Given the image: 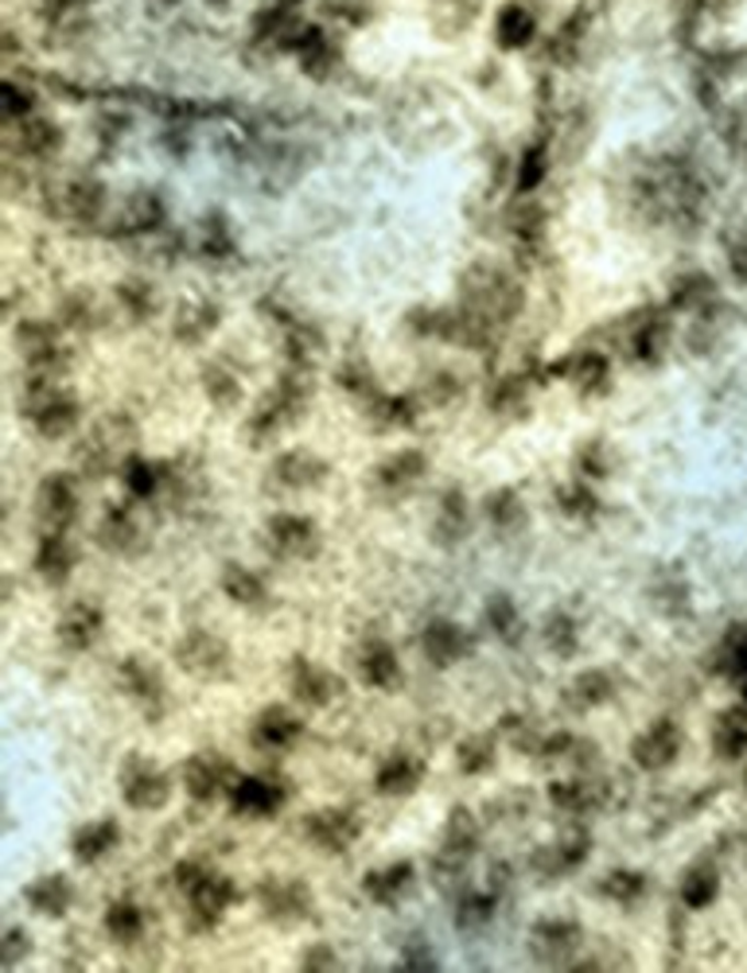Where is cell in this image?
<instances>
[{
  "instance_id": "obj_1",
  "label": "cell",
  "mask_w": 747,
  "mask_h": 973,
  "mask_svg": "<svg viewBox=\"0 0 747 973\" xmlns=\"http://www.w3.org/2000/svg\"><path fill=\"white\" fill-rule=\"evenodd\" d=\"M24 413H28V420H32L35 433L47 440L70 437L78 425V402L55 386V378H35V382H28Z\"/></svg>"
},
{
  "instance_id": "obj_2",
  "label": "cell",
  "mask_w": 747,
  "mask_h": 973,
  "mask_svg": "<svg viewBox=\"0 0 747 973\" xmlns=\"http://www.w3.org/2000/svg\"><path fill=\"white\" fill-rule=\"evenodd\" d=\"M121 795L133 810H160L168 802L172 783L164 772H156V764H149L144 755H129L121 767Z\"/></svg>"
},
{
  "instance_id": "obj_3",
  "label": "cell",
  "mask_w": 747,
  "mask_h": 973,
  "mask_svg": "<svg viewBox=\"0 0 747 973\" xmlns=\"http://www.w3.org/2000/svg\"><path fill=\"white\" fill-rule=\"evenodd\" d=\"M580 947H584V931L572 919H541L529 931V954L546 965H569Z\"/></svg>"
},
{
  "instance_id": "obj_4",
  "label": "cell",
  "mask_w": 747,
  "mask_h": 973,
  "mask_svg": "<svg viewBox=\"0 0 747 973\" xmlns=\"http://www.w3.org/2000/svg\"><path fill=\"white\" fill-rule=\"evenodd\" d=\"M238 783L234 767H230L227 755H191L184 764V787L187 795L195 798V802H210V798H219V795H230V787Z\"/></svg>"
},
{
  "instance_id": "obj_5",
  "label": "cell",
  "mask_w": 747,
  "mask_h": 973,
  "mask_svg": "<svg viewBox=\"0 0 747 973\" xmlns=\"http://www.w3.org/2000/svg\"><path fill=\"white\" fill-rule=\"evenodd\" d=\"M20 354L35 378H55L67 367V347L59 343V331L47 324H24L20 328Z\"/></svg>"
},
{
  "instance_id": "obj_6",
  "label": "cell",
  "mask_w": 747,
  "mask_h": 973,
  "mask_svg": "<svg viewBox=\"0 0 747 973\" xmlns=\"http://www.w3.org/2000/svg\"><path fill=\"white\" fill-rule=\"evenodd\" d=\"M35 511H40V522L47 529H67L78 518V483L63 471L47 475L40 483V495H35Z\"/></svg>"
},
{
  "instance_id": "obj_7",
  "label": "cell",
  "mask_w": 747,
  "mask_h": 973,
  "mask_svg": "<svg viewBox=\"0 0 747 973\" xmlns=\"http://www.w3.org/2000/svg\"><path fill=\"white\" fill-rule=\"evenodd\" d=\"M176 658L184 663V670L195 674V678H219V674H227V666H230L227 643H219V638L207 635V631H187L176 646Z\"/></svg>"
},
{
  "instance_id": "obj_8",
  "label": "cell",
  "mask_w": 747,
  "mask_h": 973,
  "mask_svg": "<svg viewBox=\"0 0 747 973\" xmlns=\"http://www.w3.org/2000/svg\"><path fill=\"white\" fill-rule=\"evenodd\" d=\"M265 534H270L273 554L281 557H311L319 549L316 522L304 518V514H273Z\"/></svg>"
},
{
  "instance_id": "obj_9",
  "label": "cell",
  "mask_w": 747,
  "mask_h": 973,
  "mask_svg": "<svg viewBox=\"0 0 747 973\" xmlns=\"http://www.w3.org/2000/svg\"><path fill=\"white\" fill-rule=\"evenodd\" d=\"M678 747H681V732L673 721H655L642 736L630 744V759L635 767L642 772H662L678 759Z\"/></svg>"
},
{
  "instance_id": "obj_10",
  "label": "cell",
  "mask_w": 747,
  "mask_h": 973,
  "mask_svg": "<svg viewBox=\"0 0 747 973\" xmlns=\"http://www.w3.org/2000/svg\"><path fill=\"white\" fill-rule=\"evenodd\" d=\"M420 651H425V658H429L437 670H448V666H455L460 658H468L471 635L452 620H432L429 627H425V635H420Z\"/></svg>"
},
{
  "instance_id": "obj_11",
  "label": "cell",
  "mask_w": 747,
  "mask_h": 973,
  "mask_svg": "<svg viewBox=\"0 0 747 973\" xmlns=\"http://www.w3.org/2000/svg\"><path fill=\"white\" fill-rule=\"evenodd\" d=\"M479 849V826L468 810H452L448 818V830H444V849L437 856V868L440 876H455L463 864L471 861V853Z\"/></svg>"
},
{
  "instance_id": "obj_12",
  "label": "cell",
  "mask_w": 747,
  "mask_h": 973,
  "mask_svg": "<svg viewBox=\"0 0 747 973\" xmlns=\"http://www.w3.org/2000/svg\"><path fill=\"white\" fill-rule=\"evenodd\" d=\"M304 838L316 841L328 853H343V849H351L359 841V822L347 810H319V815L304 818Z\"/></svg>"
},
{
  "instance_id": "obj_13",
  "label": "cell",
  "mask_w": 747,
  "mask_h": 973,
  "mask_svg": "<svg viewBox=\"0 0 747 973\" xmlns=\"http://www.w3.org/2000/svg\"><path fill=\"white\" fill-rule=\"evenodd\" d=\"M101 627H106L101 608L90 604V600H75V604L59 615L55 635H59V643L67 646V651H90V646L101 638Z\"/></svg>"
},
{
  "instance_id": "obj_14",
  "label": "cell",
  "mask_w": 747,
  "mask_h": 973,
  "mask_svg": "<svg viewBox=\"0 0 747 973\" xmlns=\"http://www.w3.org/2000/svg\"><path fill=\"white\" fill-rule=\"evenodd\" d=\"M118 681H121V689L133 697V706H141L149 717H156L160 709H164V681H160V674L152 670L149 663H141V658H125V663L118 666Z\"/></svg>"
},
{
  "instance_id": "obj_15",
  "label": "cell",
  "mask_w": 747,
  "mask_h": 973,
  "mask_svg": "<svg viewBox=\"0 0 747 973\" xmlns=\"http://www.w3.org/2000/svg\"><path fill=\"white\" fill-rule=\"evenodd\" d=\"M261 907L273 923H296L311 911V896L296 881H265L261 884Z\"/></svg>"
},
{
  "instance_id": "obj_16",
  "label": "cell",
  "mask_w": 747,
  "mask_h": 973,
  "mask_svg": "<svg viewBox=\"0 0 747 973\" xmlns=\"http://www.w3.org/2000/svg\"><path fill=\"white\" fill-rule=\"evenodd\" d=\"M187 899H191V911H195V919H199V927H215L222 915L234 907L238 892H234V884H230L227 876H210L207 873L191 892H187Z\"/></svg>"
},
{
  "instance_id": "obj_17",
  "label": "cell",
  "mask_w": 747,
  "mask_h": 973,
  "mask_svg": "<svg viewBox=\"0 0 747 973\" xmlns=\"http://www.w3.org/2000/svg\"><path fill=\"white\" fill-rule=\"evenodd\" d=\"M589 849H592V838L584 830H576V833H569V838L553 841L549 849H541L534 868H538L546 881H557V876L576 873L580 864H584V856H589Z\"/></svg>"
},
{
  "instance_id": "obj_18",
  "label": "cell",
  "mask_w": 747,
  "mask_h": 973,
  "mask_svg": "<svg viewBox=\"0 0 747 973\" xmlns=\"http://www.w3.org/2000/svg\"><path fill=\"white\" fill-rule=\"evenodd\" d=\"M78 554L75 546H70V537L67 529H47V534L40 537V546H35V572H40L47 584H63V580L70 577V569H75Z\"/></svg>"
},
{
  "instance_id": "obj_19",
  "label": "cell",
  "mask_w": 747,
  "mask_h": 973,
  "mask_svg": "<svg viewBox=\"0 0 747 973\" xmlns=\"http://www.w3.org/2000/svg\"><path fill=\"white\" fill-rule=\"evenodd\" d=\"M230 806H234L238 815L270 818L285 806V790L273 779H238L234 787H230Z\"/></svg>"
},
{
  "instance_id": "obj_20",
  "label": "cell",
  "mask_w": 747,
  "mask_h": 973,
  "mask_svg": "<svg viewBox=\"0 0 747 973\" xmlns=\"http://www.w3.org/2000/svg\"><path fill=\"white\" fill-rule=\"evenodd\" d=\"M24 899L35 915H43V919H63V915L70 911V904H75V884H70L63 873H47V876H40V881L28 884Z\"/></svg>"
},
{
  "instance_id": "obj_21",
  "label": "cell",
  "mask_w": 747,
  "mask_h": 973,
  "mask_svg": "<svg viewBox=\"0 0 747 973\" xmlns=\"http://www.w3.org/2000/svg\"><path fill=\"white\" fill-rule=\"evenodd\" d=\"M354 666H359L362 686H370V689H389L397 678H402V666H397L394 646H389L386 638H366Z\"/></svg>"
},
{
  "instance_id": "obj_22",
  "label": "cell",
  "mask_w": 747,
  "mask_h": 973,
  "mask_svg": "<svg viewBox=\"0 0 747 973\" xmlns=\"http://www.w3.org/2000/svg\"><path fill=\"white\" fill-rule=\"evenodd\" d=\"M425 471H429V460H425L417 448H405V452L389 456V460L374 471V483H378L386 495H405V491L417 487V479H425Z\"/></svg>"
},
{
  "instance_id": "obj_23",
  "label": "cell",
  "mask_w": 747,
  "mask_h": 973,
  "mask_svg": "<svg viewBox=\"0 0 747 973\" xmlns=\"http://www.w3.org/2000/svg\"><path fill=\"white\" fill-rule=\"evenodd\" d=\"M118 845H121V826L113 822V818L86 822L83 830L70 838V853H75V861H83V864H94V861H101V856H110Z\"/></svg>"
},
{
  "instance_id": "obj_24",
  "label": "cell",
  "mask_w": 747,
  "mask_h": 973,
  "mask_svg": "<svg viewBox=\"0 0 747 973\" xmlns=\"http://www.w3.org/2000/svg\"><path fill=\"white\" fill-rule=\"evenodd\" d=\"M323 475H328V463L319 460L316 452H308V448H293V452H285L273 463V479L281 487H293V491L323 483Z\"/></svg>"
},
{
  "instance_id": "obj_25",
  "label": "cell",
  "mask_w": 747,
  "mask_h": 973,
  "mask_svg": "<svg viewBox=\"0 0 747 973\" xmlns=\"http://www.w3.org/2000/svg\"><path fill=\"white\" fill-rule=\"evenodd\" d=\"M293 693L300 697L304 706H331L339 697V678L331 670H323L319 663H296L293 670Z\"/></svg>"
},
{
  "instance_id": "obj_26",
  "label": "cell",
  "mask_w": 747,
  "mask_h": 973,
  "mask_svg": "<svg viewBox=\"0 0 747 973\" xmlns=\"http://www.w3.org/2000/svg\"><path fill=\"white\" fill-rule=\"evenodd\" d=\"M300 732H304V724L281 706L265 709V713L253 721V740H257L261 747H270V752H285V747H293L296 740H300Z\"/></svg>"
},
{
  "instance_id": "obj_27",
  "label": "cell",
  "mask_w": 747,
  "mask_h": 973,
  "mask_svg": "<svg viewBox=\"0 0 747 973\" xmlns=\"http://www.w3.org/2000/svg\"><path fill=\"white\" fill-rule=\"evenodd\" d=\"M420 779H425V764H420V759H413V755H389L386 764L378 767V775H374V787L389 798H402V795H413V790L420 787Z\"/></svg>"
},
{
  "instance_id": "obj_28",
  "label": "cell",
  "mask_w": 747,
  "mask_h": 973,
  "mask_svg": "<svg viewBox=\"0 0 747 973\" xmlns=\"http://www.w3.org/2000/svg\"><path fill=\"white\" fill-rule=\"evenodd\" d=\"M409 884H413V864L409 861H394V864H386V868H374V873H366L362 892H366L374 904H397V899L409 892Z\"/></svg>"
},
{
  "instance_id": "obj_29",
  "label": "cell",
  "mask_w": 747,
  "mask_h": 973,
  "mask_svg": "<svg viewBox=\"0 0 747 973\" xmlns=\"http://www.w3.org/2000/svg\"><path fill=\"white\" fill-rule=\"evenodd\" d=\"M557 370H564V378H569L580 394H600V390L612 382V367H607V359L600 351L572 354V359L564 362V367H557Z\"/></svg>"
},
{
  "instance_id": "obj_30",
  "label": "cell",
  "mask_w": 747,
  "mask_h": 973,
  "mask_svg": "<svg viewBox=\"0 0 747 973\" xmlns=\"http://www.w3.org/2000/svg\"><path fill=\"white\" fill-rule=\"evenodd\" d=\"M141 542V529H136L133 514L125 506H110L98 522V546L110 549V554H129V549Z\"/></svg>"
},
{
  "instance_id": "obj_31",
  "label": "cell",
  "mask_w": 747,
  "mask_h": 973,
  "mask_svg": "<svg viewBox=\"0 0 747 973\" xmlns=\"http://www.w3.org/2000/svg\"><path fill=\"white\" fill-rule=\"evenodd\" d=\"M222 592H227L238 608H261L270 600V584L253 569H245V565H227V569H222Z\"/></svg>"
},
{
  "instance_id": "obj_32",
  "label": "cell",
  "mask_w": 747,
  "mask_h": 973,
  "mask_svg": "<svg viewBox=\"0 0 747 973\" xmlns=\"http://www.w3.org/2000/svg\"><path fill=\"white\" fill-rule=\"evenodd\" d=\"M564 693H569L572 709H596L615 693V678L607 670H584V674H576V678L569 681V689H564Z\"/></svg>"
},
{
  "instance_id": "obj_33",
  "label": "cell",
  "mask_w": 747,
  "mask_h": 973,
  "mask_svg": "<svg viewBox=\"0 0 747 973\" xmlns=\"http://www.w3.org/2000/svg\"><path fill=\"white\" fill-rule=\"evenodd\" d=\"M106 931H110V939L121 942V947H133L144 934V911L136 904H129V899H118V904L106 911Z\"/></svg>"
},
{
  "instance_id": "obj_34",
  "label": "cell",
  "mask_w": 747,
  "mask_h": 973,
  "mask_svg": "<svg viewBox=\"0 0 747 973\" xmlns=\"http://www.w3.org/2000/svg\"><path fill=\"white\" fill-rule=\"evenodd\" d=\"M541 638H546V646L553 651V655L572 658L580 651V623L572 620L569 612H549L546 627H541Z\"/></svg>"
},
{
  "instance_id": "obj_35",
  "label": "cell",
  "mask_w": 747,
  "mask_h": 973,
  "mask_svg": "<svg viewBox=\"0 0 747 973\" xmlns=\"http://www.w3.org/2000/svg\"><path fill=\"white\" fill-rule=\"evenodd\" d=\"M468 529V499L460 491H444L440 499V511H437V537L444 546H455Z\"/></svg>"
},
{
  "instance_id": "obj_36",
  "label": "cell",
  "mask_w": 747,
  "mask_h": 973,
  "mask_svg": "<svg viewBox=\"0 0 747 973\" xmlns=\"http://www.w3.org/2000/svg\"><path fill=\"white\" fill-rule=\"evenodd\" d=\"M370 417H374V425L378 428H409L413 417H417V409H413L409 397H397V394H374L370 397Z\"/></svg>"
},
{
  "instance_id": "obj_37",
  "label": "cell",
  "mask_w": 747,
  "mask_h": 973,
  "mask_svg": "<svg viewBox=\"0 0 747 973\" xmlns=\"http://www.w3.org/2000/svg\"><path fill=\"white\" fill-rule=\"evenodd\" d=\"M285 351H288V362H293V367L311 370V362H316L319 351H323V336H319L316 328H308V324H288Z\"/></svg>"
},
{
  "instance_id": "obj_38",
  "label": "cell",
  "mask_w": 747,
  "mask_h": 973,
  "mask_svg": "<svg viewBox=\"0 0 747 973\" xmlns=\"http://www.w3.org/2000/svg\"><path fill=\"white\" fill-rule=\"evenodd\" d=\"M557 506H561L564 514H569V518H596V511H600V499H596V491H592V483L589 479H572V483H564L561 491H557Z\"/></svg>"
},
{
  "instance_id": "obj_39",
  "label": "cell",
  "mask_w": 747,
  "mask_h": 973,
  "mask_svg": "<svg viewBox=\"0 0 747 973\" xmlns=\"http://www.w3.org/2000/svg\"><path fill=\"white\" fill-rule=\"evenodd\" d=\"M487 522L498 534H510V529H518L526 522V506H521V499L514 495L510 487H503V491H495L487 499Z\"/></svg>"
},
{
  "instance_id": "obj_40",
  "label": "cell",
  "mask_w": 747,
  "mask_h": 973,
  "mask_svg": "<svg viewBox=\"0 0 747 973\" xmlns=\"http://www.w3.org/2000/svg\"><path fill=\"white\" fill-rule=\"evenodd\" d=\"M549 802H553L561 815L580 818V815H589V810H592V802H596V790H592L589 783H553V787H549Z\"/></svg>"
},
{
  "instance_id": "obj_41",
  "label": "cell",
  "mask_w": 747,
  "mask_h": 973,
  "mask_svg": "<svg viewBox=\"0 0 747 973\" xmlns=\"http://www.w3.org/2000/svg\"><path fill=\"white\" fill-rule=\"evenodd\" d=\"M604 896L623 907L638 904V899L647 896V876L635 873V868H615V873L604 876Z\"/></svg>"
},
{
  "instance_id": "obj_42",
  "label": "cell",
  "mask_w": 747,
  "mask_h": 973,
  "mask_svg": "<svg viewBox=\"0 0 747 973\" xmlns=\"http://www.w3.org/2000/svg\"><path fill=\"white\" fill-rule=\"evenodd\" d=\"M487 627L495 631L503 643H518L521 635V612L510 597H491L487 600Z\"/></svg>"
},
{
  "instance_id": "obj_43",
  "label": "cell",
  "mask_w": 747,
  "mask_h": 973,
  "mask_svg": "<svg viewBox=\"0 0 747 973\" xmlns=\"http://www.w3.org/2000/svg\"><path fill=\"white\" fill-rule=\"evenodd\" d=\"M498 907V888H471L460 899V927H487Z\"/></svg>"
},
{
  "instance_id": "obj_44",
  "label": "cell",
  "mask_w": 747,
  "mask_h": 973,
  "mask_svg": "<svg viewBox=\"0 0 747 973\" xmlns=\"http://www.w3.org/2000/svg\"><path fill=\"white\" fill-rule=\"evenodd\" d=\"M455 764H460L463 775H483L495 764V740L491 736H468L455 752Z\"/></svg>"
},
{
  "instance_id": "obj_45",
  "label": "cell",
  "mask_w": 747,
  "mask_h": 973,
  "mask_svg": "<svg viewBox=\"0 0 747 973\" xmlns=\"http://www.w3.org/2000/svg\"><path fill=\"white\" fill-rule=\"evenodd\" d=\"M202 386H207L210 402H219L222 409H230V405L242 402V386H238V374H234V370L222 367V362L207 367V374H202Z\"/></svg>"
},
{
  "instance_id": "obj_46",
  "label": "cell",
  "mask_w": 747,
  "mask_h": 973,
  "mask_svg": "<svg viewBox=\"0 0 747 973\" xmlns=\"http://www.w3.org/2000/svg\"><path fill=\"white\" fill-rule=\"evenodd\" d=\"M215 324H219V311L210 308V304H195V308L179 311L176 336L184 339V343H199V339H207L210 331H215Z\"/></svg>"
},
{
  "instance_id": "obj_47",
  "label": "cell",
  "mask_w": 747,
  "mask_h": 973,
  "mask_svg": "<svg viewBox=\"0 0 747 973\" xmlns=\"http://www.w3.org/2000/svg\"><path fill=\"white\" fill-rule=\"evenodd\" d=\"M121 475H125L129 495H136V499L156 495V487H160V468H156V463L141 460V456H129V460H121Z\"/></svg>"
},
{
  "instance_id": "obj_48",
  "label": "cell",
  "mask_w": 747,
  "mask_h": 973,
  "mask_svg": "<svg viewBox=\"0 0 747 973\" xmlns=\"http://www.w3.org/2000/svg\"><path fill=\"white\" fill-rule=\"evenodd\" d=\"M662 336H666L662 319L647 316V324H635V331H630V339H627L630 354H635L638 362H655L658 351H662Z\"/></svg>"
},
{
  "instance_id": "obj_49",
  "label": "cell",
  "mask_w": 747,
  "mask_h": 973,
  "mask_svg": "<svg viewBox=\"0 0 747 973\" xmlns=\"http://www.w3.org/2000/svg\"><path fill=\"white\" fill-rule=\"evenodd\" d=\"M716 873L713 868H693V873L681 876V899L689 907H708L716 899Z\"/></svg>"
},
{
  "instance_id": "obj_50",
  "label": "cell",
  "mask_w": 747,
  "mask_h": 973,
  "mask_svg": "<svg viewBox=\"0 0 747 973\" xmlns=\"http://www.w3.org/2000/svg\"><path fill=\"white\" fill-rule=\"evenodd\" d=\"M526 394H529L526 378H503V382H495V390H491L487 405L495 413H518L521 405H526Z\"/></svg>"
},
{
  "instance_id": "obj_51",
  "label": "cell",
  "mask_w": 747,
  "mask_h": 973,
  "mask_svg": "<svg viewBox=\"0 0 747 973\" xmlns=\"http://www.w3.org/2000/svg\"><path fill=\"white\" fill-rule=\"evenodd\" d=\"M607 471H612V456H607L604 445H584L576 456V475L580 479H589V483H600V479H607Z\"/></svg>"
},
{
  "instance_id": "obj_52",
  "label": "cell",
  "mask_w": 747,
  "mask_h": 973,
  "mask_svg": "<svg viewBox=\"0 0 747 973\" xmlns=\"http://www.w3.org/2000/svg\"><path fill=\"white\" fill-rule=\"evenodd\" d=\"M339 382H343L351 394H362V397H374L378 394V378L370 374L362 362H347V367H339Z\"/></svg>"
},
{
  "instance_id": "obj_53",
  "label": "cell",
  "mask_w": 747,
  "mask_h": 973,
  "mask_svg": "<svg viewBox=\"0 0 747 973\" xmlns=\"http://www.w3.org/2000/svg\"><path fill=\"white\" fill-rule=\"evenodd\" d=\"M28 947H32V939H28L20 927H9L4 939H0V965H17L20 958L28 954Z\"/></svg>"
},
{
  "instance_id": "obj_54",
  "label": "cell",
  "mask_w": 747,
  "mask_h": 973,
  "mask_svg": "<svg viewBox=\"0 0 747 973\" xmlns=\"http://www.w3.org/2000/svg\"><path fill=\"white\" fill-rule=\"evenodd\" d=\"M121 304H125L129 311H133V319H149V311H152V296H149V288H121Z\"/></svg>"
},
{
  "instance_id": "obj_55",
  "label": "cell",
  "mask_w": 747,
  "mask_h": 973,
  "mask_svg": "<svg viewBox=\"0 0 747 973\" xmlns=\"http://www.w3.org/2000/svg\"><path fill=\"white\" fill-rule=\"evenodd\" d=\"M429 397L437 405H448V402H455V397H460V386H455V378L452 374H437L429 382Z\"/></svg>"
},
{
  "instance_id": "obj_56",
  "label": "cell",
  "mask_w": 747,
  "mask_h": 973,
  "mask_svg": "<svg viewBox=\"0 0 747 973\" xmlns=\"http://www.w3.org/2000/svg\"><path fill=\"white\" fill-rule=\"evenodd\" d=\"M402 965H405V970H432V965H437V958L425 954V942L413 939L409 947H405V954H402Z\"/></svg>"
},
{
  "instance_id": "obj_57",
  "label": "cell",
  "mask_w": 747,
  "mask_h": 973,
  "mask_svg": "<svg viewBox=\"0 0 747 973\" xmlns=\"http://www.w3.org/2000/svg\"><path fill=\"white\" fill-rule=\"evenodd\" d=\"M202 876H207V868H199V864H179V868H176V884H179V892H184V896H187V892H191L195 884L202 881Z\"/></svg>"
},
{
  "instance_id": "obj_58",
  "label": "cell",
  "mask_w": 747,
  "mask_h": 973,
  "mask_svg": "<svg viewBox=\"0 0 747 973\" xmlns=\"http://www.w3.org/2000/svg\"><path fill=\"white\" fill-rule=\"evenodd\" d=\"M304 965H311V970H319V965H331V958L323 954V947H319L316 954H308V958H304Z\"/></svg>"
}]
</instances>
